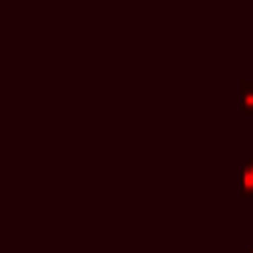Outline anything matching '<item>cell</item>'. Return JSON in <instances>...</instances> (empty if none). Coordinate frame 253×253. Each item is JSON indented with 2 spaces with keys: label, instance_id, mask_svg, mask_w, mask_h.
I'll return each instance as SVG.
<instances>
[{
  "label": "cell",
  "instance_id": "1",
  "mask_svg": "<svg viewBox=\"0 0 253 253\" xmlns=\"http://www.w3.org/2000/svg\"><path fill=\"white\" fill-rule=\"evenodd\" d=\"M241 174H243L241 194H243V196H253V152H251L249 158L241 164Z\"/></svg>",
  "mask_w": 253,
  "mask_h": 253
},
{
  "label": "cell",
  "instance_id": "3",
  "mask_svg": "<svg viewBox=\"0 0 253 253\" xmlns=\"http://www.w3.org/2000/svg\"><path fill=\"white\" fill-rule=\"evenodd\" d=\"M243 253H253V245H251V247H249V249H245V251H243Z\"/></svg>",
  "mask_w": 253,
  "mask_h": 253
},
{
  "label": "cell",
  "instance_id": "2",
  "mask_svg": "<svg viewBox=\"0 0 253 253\" xmlns=\"http://www.w3.org/2000/svg\"><path fill=\"white\" fill-rule=\"evenodd\" d=\"M241 109L243 115H253V81L249 79L241 81Z\"/></svg>",
  "mask_w": 253,
  "mask_h": 253
},
{
  "label": "cell",
  "instance_id": "4",
  "mask_svg": "<svg viewBox=\"0 0 253 253\" xmlns=\"http://www.w3.org/2000/svg\"><path fill=\"white\" fill-rule=\"evenodd\" d=\"M251 59H253V55H251Z\"/></svg>",
  "mask_w": 253,
  "mask_h": 253
}]
</instances>
